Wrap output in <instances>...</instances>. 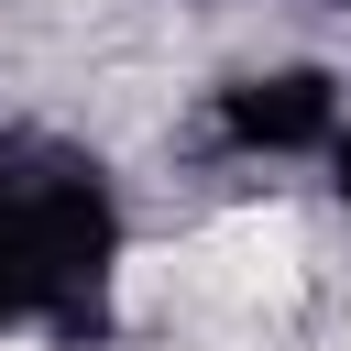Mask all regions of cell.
<instances>
[{
	"mask_svg": "<svg viewBox=\"0 0 351 351\" xmlns=\"http://www.w3.org/2000/svg\"><path fill=\"white\" fill-rule=\"evenodd\" d=\"M340 121H351V77L329 55H263V66H230L197 99V154H219V165H318Z\"/></svg>",
	"mask_w": 351,
	"mask_h": 351,
	"instance_id": "cell-2",
	"label": "cell"
},
{
	"mask_svg": "<svg viewBox=\"0 0 351 351\" xmlns=\"http://www.w3.org/2000/svg\"><path fill=\"white\" fill-rule=\"evenodd\" d=\"M121 263H132V208L110 154L55 121H0V340L110 351Z\"/></svg>",
	"mask_w": 351,
	"mask_h": 351,
	"instance_id": "cell-1",
	"label": "cell"
},
{
	"mask_svg": "<svg viewBox=\"0 0 351 351\" xmlns=\"http://www.w3.org/2000/svg\"><path fill=\"white\" fill-rule=\"evenodd\" d=\"M296 11H351V0H296Z\"/></svg>",
	"mask_w": 351,
	"mask_h": 351,
	"instance_id": "cell-4",
	"label": "cell"
},
{
	"mask_svg": "<svg viewBox=\"0 0 351 351\" xmlns=\"http://www.w3.org/2000/svg\"><path fill=\"white\" fill-rule=\"evenodd\" d=\"M318 186H329V208H340V219H351V121H340V132H329V154H318Z\"/></svg>",
	"mask_w": 351,
	"mask_h": 351,
	"instance_id": "cell-3",
	"label": "cell"
}]
</instances>
